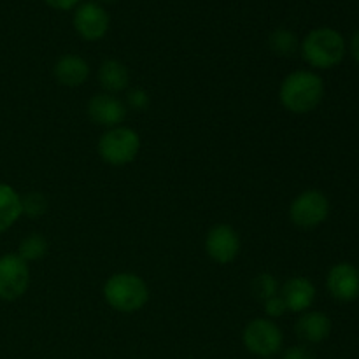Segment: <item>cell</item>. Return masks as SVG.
<instances>
[{
	"label": "cell",
	"mask_w": 359,
	"mask_h": 359,
	"mask_svg": "<svg viewBox=\"0 0 359 359\" xmlns=\"http://www.w3.org/2000/svg\"><path fill=\"white\" fill-rule=\"evenodd\" d=\"M245 349L259 358H272L283 349V330L269 318H256L245 325L242 333Z\"/></svg>",
	"instance_id": "obj_5"
},
{
	"label": "cell",
	"mask_w": 359,
	"mask_h": 359,
	"mask_svg": "<svg viewBox=\"0 0 359 359\" xmlns=\"http://www.w3.org/2000/svg\"><path fill=\"white\" fill-rule=\"evenodd\" d=\"M332 333V319L321 311H307L297 321V335L307 344H321Z\"/></svg>",
	"instance_id": "obj_14"
},
{
	"label": "cell",
	"mask_w": 359,
	"mask_h": 359,
	"mask_svg": "<svg viewBox=\"0 0 359 359\" xmlns=\"http://www.w3.org/2000/svg\"><path fill=\"white\" fill-rule=\"evenodd\" d=\"M44 2L56 11H70L76 9L81 4V0H44Z\"/></svg>",
	"instance_id": "obj_24"
},
{
	"label": "cell",
	"mask_w": 359,
	"mask_h": 359,
	"mask_svg": "<svg viewBox=\"0 0 359 359\" xmlns=\"http://www.w3.org/2000/svg\"><path fill=\"white\" fill-rule=\"evenodd\" d=\"M53 76L60 86L79 88L90 77V65L83 56L63 55L53 67Z\"/></svg>",
	"instance_id": "obj_13"
},
{
	"label": "cell",
	"mask_w": 359,
	"mask_h": 359,
	"mask_svg": "<svg viewBox=\"0 0 359 359\" xmlns=\"http://www.w3.org/2000/svg\"><path fill=\"white\" fill-rule=\"evenodd\" d=\"M30 286V269L25 259L14 255L0 256V300L14 302Z\"/></svg>",
	"instance_id": "obj_7"
},
{
	"label": "cell",
	"mask_w": 359,
	"mask_h": 359,
	"mask_svg": "<svg viewBox=\"0 0 359 359\" xmlns=\"http://www.w3.org/2000/svg\"><path fill=\"white\" fill-rule=\"evenodd\" d=\"M263 311H265L266 318L269 319H277V318H283V316L286 314L287 307L286 304H284L283 297H280V294H276V297L263 302Z\"/></svg>",
	"instance_id": "obj_22"
},
{
	"label": "cell",
	"mask_w": 359,
	"mask_h": 359,
	"mask_svg": "<svg viewBox=\"0 0 359 359\" xmlns=\"http://www.w3.org/2000/svg\"><path fill=\"white\" fill-rule=\"evenodd\" d=\"M252 291H255V294L259 300L265 302L280 293L279 280L272 273H259L255 279V283H252Z\"/></svg>",
	"instance_id": "obj_19"
},
{
	"label": "cell",
	"mask_w": 359,
	"mask_h": 359,
	"mask_svg": "<svg viewBox=\"0 0 359 359\" xmlns=\"http://www.w3.org/2000/svg\"><path fill=\"white\" fill-rule=\"evenodd\" d=\"M284 359H316V354L305 346H293L284 353Z\"/></svg>",
	"instance_id": "obj_23"
},
{
	"label": "cell",
	"mask_w": 359,
	"mask_h": 359,
	"mask_svg": "<svg viewBox=\"0 0 359 359\" xmlns=\"http://www.w3.org/2000/svg\"><path fill=\"white\" fill-rule=\"evenodd\" d=\"M349 53H351V56H353V58L359 63V30L354 32L353 37H351Z\"/></svg>",
	"instance_id": "obj_25"
},
{
	"label": "cell",
	"mask_w": 359,
	"mask_h": 359,
	"mask_svg": "<svg viewBox=\"0 0 359 359\" xmlns=\"http://www.w3.org/2000/svg\"><path fill=\"white\" fill-rule=\"evenodd\" d=\"M98 83L105 93L116 95L128 88L130 72L125 63L119 60H105L98 69Z\"/></svg>",
	"instance_id": "obj_15"
},
{
	"label": "cell",
	"mask_w": 359,
	"mask_h": 359,
	"mask_svg": "<svg viewBox=\"0 0 359 359\" xmlns=\"http://www.w3.org/2000/svg\"><path fill=\"white\" fill-rule=\"evenodd\" d=\"M347 51L344 35L330 27H319L309 32L300 42L302 58L312 69L328 70L339 65Z\"/></svg>",
	"instance_id": "obj_2"
},
{
	"label": "cell",
	"mask_w": 359,
	"mask_h": 359,
	"mask_svg": "<svg viewBox=\"0 0 359 359\" xmlns=\"http://www.w3.org/2000/svg\"><path fill=\"white\" fill-rule=\"evenodd\" d=\"M126 112L128 111H126L125 102L105 91L93 95L88 102V116L91 121L107 130L121 126L126 119Z\"/></svg>",
	"instance_id": "obj_11"
},
{
	"label": "cell",
	"mask_w": 359,
	"mask_h": 359,
	"mask_svg": "<svg viewBox=\"0 0 359 359\" xmlns=\"http://www.w3.org/2000/svg\"><path fill=\"white\" fill-rule=\"evenodd\" d=\"M205 252L217 265H228L235 262L241 252V237L230 224L219 223L207 231Z\"/></svg>",
	"instance_id": "obj_9"
},
{
	"label": "cell",
	"mask_w": 359,
	"mask_h": 359,
	"mask_svg": "<svg viewBox=\"0 0 359 359\" xmlns=\"http://www.w3.org/2000/svg\"><path fill=\"white\" fill-rule=\"evenodd\" d=\"M330 200L319 189H305L290 205V219L294 226L312 230L328 219Z\"/></svg>",
	"instance_id": "obj_6"
},
{
	"label": "cell",
	"mask_w": 359,
	"mask_h": 359,
	"mask_svg": "<svg viewBox=\"0 0 359 359\" xmlns=\"http://www.w3.org/2000/svg\"><path fill=\"white\" fill-rule=\"evenodd\" d=\"M325 98V83L312 70H294L287 74L279 86V100L291 114H309Z\"/></svg>",
	"instance_id": "obj_1"
},
{
	"label": "cell",
	"mask_w": 359,
	"mask_h": 359,
	"mask_svg": "<svg viewBox=\"0 0 359 359\" xmlns=\"http://www.w3.org/2000/svg\"><path fill=\"white\" fill-rule=\"evenodd\" d=\"M97 149L104 163L111 167H125L139 154L140 135L128 126H114L102 133Z\"/></svg>",
	"instance_id": "obj_4"
},
{
	"label": "cell",
	"mask_w": 359,
	"mask_h": 359,
	"mask_svg": "<svg viewBox=\"0 0 359 359\" xmlns=\"http://www.w3.org/2000/svg\"><path fill=\"white\" fill-rule=\"evenodd\" d=\"M21 216V195L11 184L0 182V235L14 226Z\"/></svg>",
	"instance_id": "obj_16"
},
{
	"label": "cell",
	"mask_w": 359,
	"mask_h": 359,
	"mask_svg": "<svg viewBox=\"0 0 359 359\" xmlns=\"http://www.w3.org/2000/svg\"><path fill=\"white\" fill-rule=\"evenodd\" d=\"M269 46L277 56H291L300 49V41L294 32L287 30V28H277L270 34Z\"/></svg>",
	"instance_id": "obj_17"
},
{
	"label": "cell",
	"mask_w": 359,
	"mask_h": 359,
	"mask_svg": "<svg viewBox=\"0 0 359 359\" xmlns=\"http://www.w3.org/2000/svg\"><path fill=\"white\" fill-rule=\"evenodd\" d=\"M21 209L23 214L28 217H41L48 210V200L42 193L30 191L25 196H21Z\"/></svg>",
	"instance_id": "obj_20"
},
{
	"label": "cell",
	"mask_w": 359,
	"mask_h": 359,
	"mask_svg": "<svg viewBox=\"0 0 359 359\" xmlns=\"http://www.w3.org/2000/svg\"><path fill=\"white\" fill-rule=\"evenodd\" d=\"M48 241L44 238V235L41 233H30L20 242V248H18L16 255L20 256L25 262H39V259L44 258L48 255Z\"/></svg>",
	"instance_id": "obj_18"
},
{
	"label": "cell",
	"mask_w": 359,
	"mask_h": 359,
	"mask_svg": "<svg viewBox=\"0 0 359 359\" xmlns=\"http://www.w3.org/2000/svg\"><path fill=\"white\" fill-rule=\"evenodd\" d=\"M326 287L328 293L342 304H351V302L359 298V270L353 263H337L328 270L326 276Z\"/></svg>",
	"instance_id": "obj_10"
},
{
	"label": "cell",
	"mask_w": 359,
	"mask_h": 359,
	"mask_svg": "<svg viewBox=\"0 0 359 359\" xmlns=\"http://www.w3.org/2000/svg\"><path fill=\"white\" fill-rule=\"evenodd\" d=\"M102 293L105 304L121 314L139 312L149 302V287L146 280L132 272H118L109 277Z\"/></svg>",
	"instance_id": "obj_3"
},
{
	"label": "cell",
	"mask_w": 359,
	"mask_h": 359,
	"mask_svg": "<svg viewBox=\"0 0 359 359\" xmlns=\"http://www.w3.org/2000/svg\"><path fill=\"white\" fill-rule=\"evenodd\" d=\"M100 2H105V4H111V2H116V0H100Z\"/></svg>",
	"instance_id": "obj_26"
},
{
	"label": "cell",
	"mask_w": 359,
	"mask_h": 359,
	"mask_svg": "<svg viewBox=\"0 0 359 359\" xmlns=\"http://www.w3.org/2000/svg\"><path fill=\"white\" fill-rule=\"evenodd\" d=\"M111 27V18L104 6L98 2H84L76 7L74 13V28L77 35L88 42H97L107 35Z\"/></svg>",
	"instance_id": "obj_8"
},
{
	"label": "cell",
	"mask_w": 359,
	"mask_h": 359,
	"mask_svg": "<svg viewBox=\"0 0 359 359\" xmlns=\"http://www.w3.org/2000/svg\"><path fill=\"white\" fill-rule=\"evenodd\" d=\"M151 104L149 93H147L144 88H132V90L126 93V109H133V111H146Z\"/></svg>",
	"instance_id": "obj_21"
},
{
	"label": "cell",
	"mask_w": 359,
	"mask_h": 359,
	"mask_svg": "<svg viewBox=\"0 0 359 359\" xmlns=\"http://www.w3.org/2000/svg\"><path fill=\"white\" fill-rule=\"evenodd\" d=\"M316 286L312 284L311 279L307 277H291L280 287V297H283L284 304H286L287 312H294V314H304V312L311 311V307L316 302Z\"/></svg>",
	"instance_id": "obj_12"
}]
</instances>
